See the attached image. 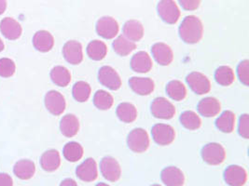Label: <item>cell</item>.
I'll return each instance as SVG.
<instances>
[{
    "instance_id": "6da1fadb",
    "label": "cell",
    "mask_w": 249,
    "mask_h": 186,
    "mask_svg": "<svg viewBox=\"0 0 249 186\" xmlns=\"http://www.w3.org/2000/svg\"><path fill=\"white\" fill-rule=\"evenodd\" d=\"M204 34V26L202 21L194 16H187L179 26V35L182 40L188 44L198 43Z\"/></svg>"
},
{
    "instance_id": "7a4b0ae2",
    "label": "cell",
    "mask_w": 249,
    "mask_h": 186,
    "mask_svg": "<svg viewBox=\"0 0 249 186\" xmlns=\"http://www.w3.org/2000/svg\"><path fill=\"white\" fill-rule=\"evenodd\" d=\"M127 144L130 150L135 153L147 151L149 146V137L147 131L141 128L133 129L128 134Z\"/></svg>"
},
{
    "instance_id": "3957f363",
    "label": "cell",
    "mask_w": 249,
    "mask_h": 186,
    "mask_svg": "<svg viewBox=\"0 0 249 186\" xmlns=\"http://www.w3.org/2000/svg\"><path fill=\"white\" fill-rule=\"evenodd\" d=\"M202 157L204 162L216 166L224 162L226 158V152L221 144L217 142H210L203 147Z\"/></svg>"
},
{
    "instance_id": "277c9868",
    "label": "cell",
    "mask_w": 249,
    "mask_h": 186,
    "mask_svg": "<svg viewBox=\"0 0 249 186\" xmlns=\"http://www.w3.org/2000/svg\"><path fill=\"white\" fill-rule=\"evenodd\" d=\"M157 11L161 20L169 24L177 23L180 17V11L174 0H160Z\"/></svg>"
},
{
    "instance_id": "5b68a950",
    "label": "cell",
    "mask_w": 249,
    "mask_h": 186,
    "mask_svg": "<svg viewBox=\"0 0 249 186\" xmlns=\"http://www.w3.org/2000/svg\"><path fill=\"white\" fill-rule=\"evenodd\" d=\"M151 134L154 141L159 145H169L176 138L174 128L167 124H156L152 129Z\"/></svg>"
},
{
    "instance_id": "8992f818",
    "label": "cell",
    "mask_w": 249,
    "mask_h": 186,
    "mask_svg": "<svg viewBox=\"0 0 249 186\" xmlns=\"http://www.w3.org/2000/svg\"><path fill=\"white\" fill-rule=\"evenodd\" d=\"M151 113L157 118L171 119L176 114V108L167 99L159 97L151 104Z\"/></svg>"
},
{
    "instance_id": "52a82bcc",
    "label": "cell",
    "mask_w": 249,
    "mask_h": 186,
    "mask_svg": "<svg viewBox=\"0 0 249 186\" xmlns=\"http://www.w3.org/2000/svg\"><path fill=\"white\" fill-rule=\"evenodd\" d=\"M99 82L111 91H118L122 87V79L117 71L111 66H103L98 72Z\"/></svg>"
},
{
    "instance_id": "ba28073f",
    "label": "cell",
    "mask_w": 249,
    "mask_h": 186,
    "mask_svg": "<svg viewBox=\"0 0 249 186\" xmlns=\"http://www.w3.org/2000/svg\"><path fill=\"white\" fill-rule=\"evenodd\" d=\"M100 170L104 178L112 183L119 181L122 175L121 166L112 156L103 158L100 162Z\"/></svg>"
},
{
    "instance_id": "9c48e42d",
    "label": "cell",
    "mask_w": 249,
    "mask_h": 186,
    "mask_svg": "<svg viewBox=\"0 0 249 186\" xmlns=\"http://www.w3.org/2000/svg\"><path fill=\"white\" fill-rule=\"evenodd\" d=\"M45 106L47 110L53 116L62 115L67 107L65 97L56 91H50L45 95Z\"/></svg>"
},
{
    "instance_id": "30bf717a",
    "label": "cell",
    "mask_w": 249,
    "mask_h": 186,
    "mask_svg": "<svg viewBox=\"0 0 249 186\" xmlns=\"http://www.w3.org/2000/svg\"><path fill=\"white\" fill-rule=\"evenodd\" d=\"M186 80L192 91L196 94L204 95L209 93L211 90V83L202 73L193 72L188 75Z\"/></svg>"
},
{
    "instance_id": "8fae6325",
    "label": "cell",
    "mask_w": 249,
    "mask_h": 186,
    "mask_svg": "<svg viewBox=\"0 0 249 186\" xmlns=\"http://www.w3.org/2000/svg\"><path fill=\"white\" fill-rule=\"evenodd\" d=\"M224 180L230 186H244L248 181L246 170L238 165H231L224 171Z\"/></svg>"
},
{
    "instance_id": "7c38bea8",
    "label": "cell",
    "mask_w": 249,
    "mask_h": 186,
    "mask_svg": "<svg viewBox=\"0 0 249 186\" xmlns=\"http://www.w3.org/2000/svg\"><path fill=\"white\" fill-rule=\"evenodd\" d=\"M120 30L118 22L109 16H105L96 23L97 34L106 39H112L118 35Z\"/></svg>"
},
{
    "instance_id": "4fadbf2b",
    "label": "cell",
    "mask_w": 249,
    "mask_h": 186,
    "mask_svg": "<svg viewBox=\"0 0 249 186\" xmlns=\"http://www.w3.org/2000/svg\"><path fill=\"white\" fill-rule=\"evenodd\" d=\"M76 174L79 180L85 183H91L97 179L98 170L97 164L93 158H87L83 163H81L76 170Z\"/></svg>"
},
{
    "instance_id": "5bb4252c",
    "label": "cell",
    "mask_w": 249,
    "mask_h": 186,
    "mask_svg": "<svg viewBox=\"0 0 249 186\" xmlns=\"http://www.w3.org/2000/svg\"><path fill=\"white\" fill-rule=\"evenodd\" d=\"M63 55L69 63L74 65L79 64L83 60V50L81 44L76 40L68 41L63 47Z\"/></svg>"
},
{
    "instance_id": "9a60e30c",
    "label": "cell",
    "mask_w": 249,
    "mask_h": 186,
    "mask_svg": "<svg viewBox=\"0 0 249 186\" xmlns=\"http://www.w3.org/2000/svg\"><path fill=\"white\" fill-rule=\"evenodd\" d=\"M0 32L9 40H16L21 37L23 29L21 24L11 17L2 19L0 22Z\"/></svg>"
},
{
    "instance_id": "2e32d148",
    "label": "cell",
    "mask_w": 249,
    "mask_h": 186,
    "mask_svg": "<svg viewBox=\"0 0 249 186\" xmlns=\"http://www.w3.org/2000/svg\"><path fill=\"white\" fill-rule=\"evenodd\" d=\"M161 182L166 186H183L185 183V176L177 167H167L161 170Z\"/></svg>"
},
{
    "instance_id": "e0dca14e",
    "label": "cell",
    "mask_w": 249,
    "mask_h": 186,
    "mask_svg": "<svg viewBox=\"0 0 249 186\" xmlns=\"http://www.w3.org/2000/svg\"><path fill=\"white\" fill-rule=\"evenodd\" d=\"M151 52L153 55V58L158 62L159 64L162 66H167L174 60V53L170 46L165 43H156L154 44Z\"/></svg>"
},
{
    "instance_id": "ac0fdd59",
    "label": "cell",
    "mask_w": 249,
    "mask_h": 186,
    "mask_svg": "<svg viewBox=\"0 0 249 186\" xmlns=\"http://www.w3.org/2000/svg\"><path fill=\"white\" fill-rule=\"evenodd\" d=\"M33 45L36 50L40 52H48L52 50L54 46V38L50 32L40 30L33 36Z\"/></svg>"
},
{
    "instance_id": "d6986e66",
    "label": "cell",
    "mask_w": 249,
    "mask_h": 186,
    "mask_svg": "<svg viewBox=\"0 0 249 186\" xmlns=\"http://www.w3.org/2000/svg\"><path fill=\"white\" fill-rule=\"evenodd\" d=\"M130 88L138 95L146 96L154 91L155 85L152 79L148 78H137L134 77L129 80Z\"/></svg>"
},
{
    "instance_id": "ffe728a7",
    "label": "cell",
    "mask_w": 249,
    "mask_h": 186,
    "mask_svg": "<svg viewBox=\"0 0 249 186\" xmlns=\"http://www.w3.org/2000/svg\"><path fill=\"white\" fill-rule=\"evenodd\" d=\"M152 60L146 51H139L131 60V68L136 73L145 74L152 68Z\"/></svg>"
},
{
    "instance_id": "44dd1931",
    "label": "cell",
    "mask_w": 249,
    "mask_h": 186,
    "mask_svg": "<svg viewBox=\"0 0 249 186\" xmlns=\"http://www.w3.org/2000/svg\"><path fill=\"white\" fill-rule=\"evenodd\" d=\"M198 112L201 116L205 117H213L219 114L221 110L220 103L213 97H207L203 99L198 104Z\"/></svg>"
},
{
    "instance_id": "7402d4cb",
    "label": "cell",
    "mask_w": 249,
    "mask_h": 186,
    "mask_svg": "<svg viewBox=\"0 0 249 186\" xmlns=\"http://www.w3.org/2000/svg\"><path fill=\"white\" fill-rule=\"evenodd\" d=\"M60 130L62 134L68 138L74 137L79 130V121L75 115L68 114L61 119Z\"/></svg>"
},
{
    "instance_id": "603a6c76",
    "label": "cell",
    "mask_w": 249,
    "mask_h": 186,
    "mask_svg": "<svg viewBox=\"0 0 249 186\" xmlns=\"http://www.w3.org/2000/svg\"><path fill=\"white\" fill-rule=\"evenodd\" d=\"M40 165L45 171H55L61 165V156L59 152L54 149L46 151L40 157Z\"/></svg>"
},
{
    "instance_id": "cb8c5ba5",
    "label": "cell",
    "mask_w": 249,
    "mask_h": 186,
    "mask_svg": "<svg viewBox=\"0 0 249 186\" xmlns=\"http://www.w3.org/2000/svg\"><path fill=\"white\" fill-rule=\"evenodd\" d=\"M13 172L21 180H29L35 175L36 165L29 159L19 160L14 165Z\"/></svg>"
},
{
    "instance_id": "d4e9b609",
    "label": "cell",
    "mask_w": 249,
    "mask_h": 186,
    "mask_svg": "<svg viewBox=\"0 0 249 186\" xmlns=\"http://www.w3.org/2000/svg\"><path fill=\"white\" fill-rule=\"evenodd\" d=\"M124 34L129 40L136 42L142 39L144 35V27L142 23L136 20H130L125 23L124 26Z\"/></svg>"
},
{
    "instance_id": "484cf974",
    "label": "cell",
    "mask_w": 249,
    "mask_h": 186,
    "mask_svg": "<svg viewBox=\"0 0 249 186\" xmlns=\"http://www.w3.org/2000/svg\"><path fill=\"white\" fill-rule=\"evenodd\" d=\"M136 42L129 40L124 35H120L114 40V50L120 56L124 57L129 55L136 49Z\"/></svg>"
},
{
    "instance_id": "4316f807",
    "label": "cell",
    "mask_w": 249,
    "mask_h": 186,
    "mask_svg": "<svg viewBox=\"0 0 249 186\" xmlns=\"http://www.w3.org/2000/svg\"><path fill=\"white\" fill-rule=\"evenodd\" d=\"M216 128L224 133H231L235 127V115L231 111H225L215 121Z\"/></svg>"
},
{
    "instance_id": "83f0119b",
    "label": "cell",
    "mask_w": 249,
    "mask_h": 186,
    "mask_svg": "<svg viewBox=\"0 0 249 186\" xmlns=\"http://www.w3.org/2000/svg\"><path fill=\"white\" fill-rule=\"evenodd\" d=\"M117 116L121 121L124 123H132L137 117V110L136 106L130 103L120 104L117 107Z\"/></svg>"
},
{
    "instance_id": "f1b7e54d",
    "label": "cell",
    "mask_w": 249,
    "mask_h": 186,
    "mask_svg": "<svg viewBox=\"0 0 249 186\" xmlns=\"http://www.w3.org/2000/svg\"><path fill=\"white\" fill-rule=\"evenodd\" d=\"M51 78L58 87H67L71 81V74L68 68L58 65L51 71Z\"/></svg>"
},
{
    "instance_id": "f546056e",
    "label": "cell",
    "mask_w": 249,
    "mask_h": 186,
    "mask_svg": "<svg viewBox=\"0 0 249 186\" xmlns=\"http://www.w3.org/2000/svg\"><path fill=\"white\" fill-rule=\"evenodd\" d=\"M107 46L100 40H93L87 46V54L93 61H101L107 56Z\"/></svg>"
},
{
    "instance_id": "4dcf8cb0",
    "label": "cell",
    "mask_w": 249,
    "mask_h": 186,
    "mask_svg": "<svg viewBox=\"0 0 249 186\" xmlns=\"http://www.w3.org/2000/svg\"><path fill=\"white\" fill-rule=\"evenodd\" d=\"M63 154L69 162H77L83 156V147L76 141H70L64 147Z\"/></svg>"
},
{
    "instance_id": "1f68e13d",
    "label": "cell",
    "mask_w": 249,
    "mask_h": 186,
    "mask_svg": "<svg viewBox=\"0 0 249 186\" xmlns=\"http://www.w3.org/2000/svg\"><path fill=\"white\" fill-rule=\"evenodd\" d=\"M166 93L171 99L175 101H182L187 96V89L179 80H172L166 86Z\"/></svg>"
},
{
    "instance_id": "d6a6232c",
    "label": "cell",
    "mask_w": 249,
    "mask_h": 186,
    "mask_svg": "<svg viewBox=\"0 0 249 186\" xmlns=\"http://www.w3.org/2000/svg\"><path fill=\"white\" fill-rule=\"evenodd\" d=\"M215 79L220 86L228 87L235 80L234 71L230 66H220L215 71Z\"/></svg>"
},
{
    "instance_id": "836d02e7",
    "label": "cell",
    "mask_w": 249,
    "mask_h": 186,
    "mask_svg": "<svg viewBox=\"0 0 249 186\" xmlns=\"http://www.w3.org/2000/svg\"><path fill=\"white\" fill-rule=\"evenodd\" d=\"M93 104L99 110H108L113 105V97L106 91H98L93 96Z\"/></svg>"
},
{
    "instance_id": "e575fe53",
    "label": "cell",
    "mask_w": 249,
    "mask_h": 186,
    "mask_svg": "<svg viewBox=\"0 0 249 186\" xmlns=\"http://www.w3.org/2000/svg\"><path fill=\"white\" fill-rule=\"evenodd\" d=\"M91 87L85 81L77 82L73 87V97L79 103H84L88 101L91 96Z\"/></svg>"
},
{
    "instance_id": "d590c367",
    "label": "cell",
    "mask_w": 249,
    "mask_h": 186,
    "mask_svg": "<svg viewBox=\"0 0 249 186\" xmlns=\"http://www.w3.org/2000/svg\"><path fill=\"white\" fill-rule=\"evenodd\" d=\"M180 122L182 125L190 130H195L201 127L202 120L193 111H185L180 116Z\"/></svg>"
},
{
    "instance_id": "8d00e7d4",
    "label": "cell",
    "mask_w": 249,
    "mask_h": 186,
    "mask_svg": "<svg viewBox=\"0 0 249 186\" xmlns=\"http://www.w3.org/2000/svg\"><path fill=\"white\" fill-rule=\"evenodd\" d=\"M16 72L15 62L12 59H0V77L4 78H9Z\"/></svg>"
},
{
    "instance_id": "74e56055",
    "label": "cell",
    "mask_w": 249,
    "mask_h": 186,
    "mask_svg": "<svg viewBox=\"0 0 249 186\" xmlns=\"http://www.w3.org/2000/svg\"><path fill=\"white\" fill-rule=\"evenodd\" d=\"M238 78L245 86L249 85V61L245 60L240 62L237 68Z\"/></svg>"
},
{
    "instance_id": "f35d334b",
    "label": "cell",
    "mask_w": 249,
    "mask_h": 186,
    "mask_svg": "<svg viewBox=\"0 0 249 186\" xmlns=\"http://www.w3.org/2000/svg\"><path fill=\"white\" fill-rule=\"evenodd\" d=\"M238 131H239V134H240L243 138H245V139H249V116L248 114H244L243 116L240 117Z\"/></svg>"
},
{
    "instance_id": "ab89813d",
    "label": "cell",
    "mask_w": 249,
    "mask_h": 186,
    "mask_svg": "<svg viewBox=\"0 0 249 186\" xmlns=\"http://www.w3.org/2000/svg\"><path fill=\"white\" fill-rule=\"evenodd\" d=\"M182 8L186 11H195L200 7L201 0H178Z\"/></svg>"
},
{
    "instance_id": "60d3db41",
    "label": "cell",
    "mask_w": 249,
    "mask_h": 186,
    "mask_svg": "<svg viewBox=\"0 0 249 186\" xmlns=\"http://www.w3.org/2000/svg\"><path fill=\"white\" fill-rule=\"evenodd\" d=\"M0 186H13L12 177L7 173H0Z\"/></svg>"
},
{
    "instance_id": "b9f144b4",
    "label": "cell",
    "mask_w": 249,
    "mask_h": 186,
    "mask_svg": "<svg viewBox=\"0 0 249 186\" xmlns=\"http://www.w3.org/2000/svg\"><path fill=\"white\" fill-rule=\"evenodd\" d=\"M60 186H78V184L73 179L68 178L61 183Z\"/></svg>"
},
{
    "instance_id": "7bdbcfd3",
    "label": "cell",
    "mask_w": 249,
    "mask_h": 186,
    "mask_svg": "<svg viewBox=\"0 0 249 186\" xmlns=\"http://www.w3.org/2000/svg\"><path fill=\"white\" fill-rule=\"evenodd\" d=\"M7 9V1L6 0H0V15H2L6 12Z\"/></svg>"
},
{
    "instance_id": "ee69618b",
    "label": "cell",
    "mask_w": 249,
    "mask_h": 186,
    "mask_svg": "<svg viewBox=\"0 0 249 186\" xmlns=\"http://www.w3.org/2000/svg\"><path fill=\"white\" fill-rule=\"evenodd\" d=\"M4 48H5V45H4L3 41H2V40H1V38H0V52H1V51H3V50H4Z\"/></svg>"
},
{
    "instance_id": "f6af8a7d",
    "label": "cell",
    "mask_w": 249,
    "mask_h": 186,
    "mask_svg": "<svg viewBox=\"0 0 249 186\" xmlns=\"http://www.w3.org/2000/svg\"><path fill=\"white\" fill-rule=\"evenodd\" d=\"M95 186H108V185H107V184H104V183H100V184H98V185H96Z\"/></svg>"
},
{
    "instance_id": "bcb514c9",
    "label": "cell",
    "mask_w": 249,
    "mask_h": 186,
    "mask_svg": "<svg viewBox=\"0 0 249 186\" xmlns=\"http://www.w3.org/2000/svg\"><path fill=\"white\" fill-rule=\"evenodd\" d=\"M160 186V185H152V186Z\"/></svg>"
}]
</instances>
